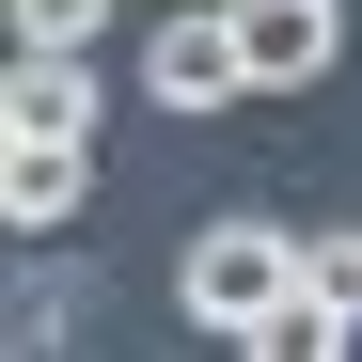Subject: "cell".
Instances as JSON below:
<instances>
[{
	"instance_id": "cell-1",
	"label": "cell",
	"mask_w": 362,
	"mask_h": 362,
	"mask_svg": "<svg viewBox=\"0 0 362 362\" xmlns=\"http://www.w3.org/2000/svg\"><path fill=\"white\" fill-rule=\"evenodd\" d=\"M299 252H315V236H284V221H205L189 252H173V315L221 331V346H268V315L299 299Z\"/></svg>"
},
{
	"instance_id": "cell-2",
	"label": "cell",
	"mask_w": 362,
	"mask_h": 362,
	"mask_svg": "<svg viewBox=\"0 0 362 362\" xmlns=\"http://www.w3.org/2000/svg\"><path fill=\"white\" fill-rule=\"evenodd\" d=\"M142 95H158V110H236V95H268V79H252V32H236V0L142 32Z\"/></svg>"
},
{
	"instance_id": "cell-3",
	"label": "cell",
	"mask_w": 362,
	"mask_h": 362,
	"mask_svg": "<svg viewBox=\"0 0 362 362\" xmlns=\"http://www.w3.org/2000/svg\"><path fill=\"white\" fill-rule=\"evenodd\" d=\"M236 32H252V79L268 95H299V79L346 64V0H236Z\"/></svg>"
},
{
	"instance_id": "cell-4",
	"label": "cell",
	"mask_w": 362,
	"mask_h": 362,
	"mask_svg": "<svg viewBox=\"0 0 362 362\" xmlns=\"http://www.w3.org/2000/svg\"><path fill=\"white\" fill-rule=\"evenodd\" d=\"M79 189H95V158H79V142L0 127V221H16V236H64V221H79Z\"/></svg>"
},
{
	"instance_id": "cell-5",
	"label": "cell",
	"mask_w": 362,
	"mask_h": 362,
	"mask_svg": "<svg viewBox=\"0 0 362 362\" xmlns=\"http://www.w3.org/2000/svg\"><path fill=\"white\" fill-rule=\"evenodd\" d=\"M0 127L79 142V127H95V47H16V79H0Z\"/></svg>"
},
{
	"instance_id": "cell-6",
	"label": "cell",
	"mask_w": 362,
	"mask_h": 362,
	"mask_svg": "<svg viewBox=\"0 0 362 362\" xmlns=\"http://www.w3.org/2000/svg\"><path fill=\"white\" fill-rule=\"evenodd\" d=\"M299 299L331 315V346H362V221H331L315 252H299Z\"/></svg>"
},
{
	"instance_id": "cell-7",
	"label": "cell",
	"mask_w": 362,
	"mask_h": 362,
	"mask_svg": "<svg viewBox=\"0 0 362 362\" xmlns=\"http://www.w3.org/2000/svg\"><path fill=\"white\" fill-rule=\"evenodd\" d=\"M16 346H79V268L47 252V268H16V315H0Z\"/></svg>"
},
{
	"instance_id": "cell-8",
	"label": "cell",
	"mask_w": 362,
	"mask_h": 362,
	"mask_svg": "<svg viewBox=\"0 0 362 362\" xmlns=\"http://www.w3.org/2000/svg\"><path fill=\"white\" fill-rule=\"evenodd\" d=\"M110 0H16V47H95Z\"/></svg>"
}]
</instances>
